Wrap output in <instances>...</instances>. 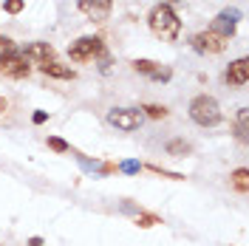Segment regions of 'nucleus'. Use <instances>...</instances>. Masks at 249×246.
<instances>
[{
    "instance_id": "19",
    "label": "nucleus",
    "mask_w": 249,
    "mask_h": 246,
    "mask_svg": "<svg viewBox=\"0 0 249 246\" xmlns=\"http://www.w3.org/2000/svg\"><path fill=\"white\" fill-rule=\"evenodd\" d=\"M136 224L147 229V227H156V224H161V221H159L156 215H147V212H139V215H136Z\"/></svg>"
},
{
    "instance_id": "14",
    "label": "nucleus",
    "mask_w": 249,
    "mask_h": 246,
    "mask_svg": "<svg viewBox=\"0 0 249 246\" xmlns=\"http://www.w3.org/2000/svg\"><path fill=\"white\" fill-rule=\"evenodd\" d=\"M235 136H238V141H247V108L238 110V124H235Z\"/></svg>"
},
{
    "instance_id": "1",
    "label": "nucleus",
    "mask_w": 249,
    "mask_h": 246,
    "mask_svg": "<svg viewBox=\"0 0 249 246\" xmlns=\"http://www.w3.org/2000/svg\"><path fill=\"white\" fill-rule=\"evenodd\" d=\"M147 26H150V31H153L159 40H164V43L178 40V34H181V20L173 12L170 3H156L153 9H150V15H147Z\"/></svg>"
},
{
    "instance_id": "5",
    "label": "nucleus",
    "mask_w": 249,
    "mask_h": 246,
    "mask_svg": "<svg viewBox=\"0 0 249 246\" xmlns=\"http://www.w3.org/2000/svg\"><path fill=\"white\" fill-rule=\"evenodd\" d=\"M227 43H230L227 37H221V34H215V31H210V29L193 37V48L198 54H221L227 48Z\"/></svg>"
},
{
    "instance_id": "12",
    "label": "nucleus",
    "mask_w": 249,
    "mask_h": 246,
    "mask_svg": "<svg viewBox=\"0 0 249 246\" xmlns=\"http://www.w3.org/2000/svg\"><path fill=\"white\" fill-rule=\"evenodd\" d=\"M40 71H43L46 77H57V79H74V77H77V71H74V68L60 65V62H48V65H43Z\"/></svg>"
},
{
    "instance_id": "11",
    "label": "nucleus",
    "mask_w": 249,
    "mask_h": 246,
    "mask_svg": "<svg viewBox=\"0 0 249 246\" xmlns=\"http://www.w3.org/2000/svg\"><path fill=\"white\" fill-rule=\"evenodd\" d=\"M249 79V62L241 57V60L230 62V68H227V82L230 85H235V88H244Z\"/></svg>"
},
{
    "instance_id": "21",
    "label": "nucleus",
    "mask_w": 249,
    "mask_h": 246,
    "mask_svg": "<svg viewBox=\"0 0 249 246\" xmlns=\"http://www.w3.org/2000/svg\"><path fill=\"white\" fill-rule=\"evenodd\" d=\"M9 51H17L15 40H12V37H3V34H0V54H9Z\"/></svg>"
},
{
    "instance_id": "2",
    "label": "nucleus",
    "mask_w": 249,
    "mask_h": 246,
    "mask_svg": "<svg viewBox=\"0 0 249 246\" xmlns=\"http://www.w3.org/2000/svg\"><path fill=\"white\" fill-rule=\"evenodd\" d=\"M190 119H193L196 124H201V127H215V124L224 119L218 99L207 96V93L196 96V99L190 102Z\"/></svg>"
},
{
    "instance_id": "6",
    "label": "nucleus",
    "mask_w": 249,
    "mask_h": 246,
    "mask_svg": "<svg viewBox=\"0 0 249 246\" xmlns=\"http://www.w3.org/2000/svg\"><path fill=\"white\" fill-rule=\"evenodd\" d=\"M20 54H23V60L29 62V65H37V68L54 62V48L48 46V43H26Z\"/></svg>"
},
{
    "instance_id": "16",
    "label": "nucleus",
    "mask_w": 249,
    "mask_h": 246,
    "mask_svg": "<svg viewBox=\"0 0 249 246\" xmlns=\"http://www.w3.org/2000/svg\"><path fill=\"white\" fill-rule=\"evenodd\" d=\"M48 147H51V150H57V153H68V150H71V144H68V141H62L60 136H48Z\"/></svg>"
},
{
    "instance_id": "20",
    "label": "nucleus",
    "mask_w": 249,
    "mask_h": 246,
    "mask_svg": "<svg viewBox=\"0 0 249 246\" xmlns=\"http://www.w3.org/2000/svg\"><path fill=\"white\" fill-rule=\"evenodd\" d=\"M119 170H122V173H127V176H136V173L142 170V164L130 158V161H122V164H119Z\"/></svg>"
},
{
    "instance_id": "23",
    "label": "nucleus",
    "mask_w": 249,
    "mask_h": 246,
    "mask_svg": "<svg viewBox=\"0 0 249 246\" xmlns=\"http://www.w3.org/2000/svg\"><path fill=\"white\" fill-rule=\"evenodd\" d=\"M26 246H43V238L40 235H34V238H29V244Z\"/></svg>"
},
{
    "instance_id": "22",
    "label": "nucleus",
    "mask_w": 249,
    "mask_h": 246,
    "mask_svg": "<svg viewBox=\"0 0 249 246\" xmlns=\"http://www.w3.org/2000/svg\"><path fill=\"white\" fill-rule=\"evenodd\" d=\"M46 119H48V113H46V110H37V113L31 116V122H34V124H43Z\"/></svg>"
},
{
    "instance_id": "18",
    "label": "nucleus",
    "mask_w": 249,
    "mask_h": 246,
    "mask_svg": "<svg viewBox=\"0 0 249 246\" xmlns=\"http://www.w3.org/2000/svg\"><path fill=\"white\" fill-rule=\"evenodd\" d=\"M23 6H26V0H3V9H6L9 15H20Z\"/></svg>"
},
{
    "instance_id": "10",
    "label": "nucleus",
    "mask_w": 249,
    "mask_h": 246,
    "mask_svg": "<svg viewBox=\"0 0 249 246\" xmlns=\"http://www.w3.org/2000/svg\"><path fill=\"white\" fill-rule=\"evenodd\" d=\"M133 71L147 74V77L156 79V82H167V79L173 77L170 68H161V65H159V62H153V60H133Z\"/></svg>"
},
{
    "instance_id": "7",
    "label": "nucleus",
    "mask_w": 249,
    "mask_h": 246,
    "mask_svg": "<svg viewBox=\"0 0 249 246\" xmlns=\"http://www.w3.org/2000/svg\"><path fill=\"white\" fill-rule=\"evenodd\" d=\"M108 122L119 130H136L142 124V110L136 108H113L108 113Z\"/></svg>"
},
{
    "instance_id": "8",
    "label": "nucleus",
    "mask_w": 249,
    "mask_h": 246,
    "mask_svg": "<svg viewBox=\"0 0 249 246\" xmlns=\"http://www.w3.org/2000/svg\"><path fill=\"white\" fill-rule=\"evenodd\" d=\"M238 20H241V9H224V12L213 20L210 31H215V34H221V37H227V40H230V37L235 34Z\"/></svg>"
},
{
    "instance_id": "24",
    "label": "nucleus",
    "mask_w": 249,
    "mask_h": 246,
    "mask_svg": "<svg viewBox=\"0 0 249 246\" xmlns=\"http://www.w3.org/2000/svg\"><path fill=\"white\" fill-rule=\"evenodd\" d=\"M3 110H6V99H3V96H0V113H3Z\"/></svg>"
},
{
    "instance_id": "17",
    "label": "nucleus",
    "mask_w": 249,
    "mask_h": 246,
    "mask_svg": "<svg viewBox=\"0 0 249 246\" xmlns=\"http://www.w3.org/2000/svg\"><path fill=\"white\" fill-rule=\"evenodd\" d=\"M142 110H144L150 119H164V116H167V108H161V105H144Z\"/></svg>"
},
{
    "instance_id": "25",
    "label": "nucleus",
    "mask_w": 249,
    "mask_h": 246,
    "mask_svg": "<svg viewBox=\"0 0 249 246\" xmlns=\"http://www.w3.org/2000/svg\"><path fill=\"white\" fill-rule=\"evenodd\" d=\"M108 3H110V0H108Z\"/></svg>"
},
{
    "instance_id": "15",
    "label": "nucleus",
    "mask_w": 249,
    "mask_h": 246,
    "mask_svg": "<svg viewBox=\"0 0 249 246\" xmlns=\"http://www.w3.org/2000/svg\"><path fill=\"white\" fill-rule=\"evenodd\" d=\"M167 153L170 156H187L190 153V144L181 141V139H173V141H167Z\"/></svg>"
},
{
    "instance_id": "3",
    "label": "nucleus",
    "mask_w": 249,
    "mask_h": 246,
    "mask_svg": "<svg viewBox=\"0 0 249 246\" xmlns=\"http://www.w3.org/2000/svg\"><path fill=\"white\" fill-rule=\"evenodd\" d=\"M68 54L74 62H88L93 57H105L108 51H105V43L99 37H79L77 43L68 46Z\"/></svg>"
},
{
    "instance_id": "4",
    "label": "nucleus",
    "mask_w": 249,
    "mask_h": 246,
    "mask_svg": "<svg viewBox=\"0 0 249 246\" xmlns=\"http://www.w3.org/2000/svg\"><path fill=\"white\" fill-rule=\"evenodd\" d=\"M31 65L23 60L20 51H9V54H0V74L3 77H12V79H23L29 77Z\"/></svg>"
},
{
    "instance_id": "9",
    "label": "nucleus",
    "mask_w": 249,
    "mask_h": 246,
    "mask_svg": "<svg viewBox=\"0 0 249 246\" xmlns=\"http://www.w3.org/2000/svg\"><path fill=\"white\" fill-rule=\"evenodd\" d=\"M77 9L93 23H105L110 17V3L108 0H77Z\"/></svg>"
},
{
    "instance_id": "13",
    "label": "nucleus",
    "mask_w": 249,
    "mask_h": 246,
    "mask_svg": "<svg viewBox=\"0 0 249 246\" xmlns=\"http://www.w3.org/2000/svg\"><path fill=\"white\" fill-rule=\"evenodd\" d=\"M230 181H232V187L241 193V195H247V193H249V173H247L244 167L235 170L232 176H230Z\"/></svg>"
}]
</instances>
